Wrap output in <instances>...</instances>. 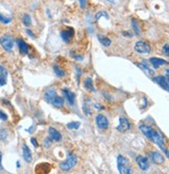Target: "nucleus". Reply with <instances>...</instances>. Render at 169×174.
<instances>
[{
  "mask_svg": "<svg viewBox=\"0 0 169 174\" xmlns=\"http://www.w3.org/2000/svg\"><path fill=\"white\" fill-rule=\"evenodd\" d=\"M23 159L26 163H30L32 161L31 151H30V149L26 145H23Z\"/></svg>",
  "mask_w": 169,
  "mask_h": 174,
  "instance_id": "obj_17",
  "label": "nucleus"
},
{
  "mask_svg": "<svg viewBox=\"0 0 169 174\" xmlns=\"http://www.w3.org/2000/svg\"><path fill=\"white\" fill-rule=\"evenodd\" d=\"M163 52L165 53L166 56H169V46H168V44H166L164 46V48H163Z\"/></svg>",
  "mask_w": 169,
  "mask_h": 174,
  "instance_id": "obj_29",
  "label": "nucleus"
},
{
  "mask_svg": "<svg viewBox=\"0 0 169 174\" xmlns=\"http://www.w3.org/2000/svg\"><path fill=\"white\" fill-rule=\"evenodd\" d=\"M1 159H2V154H1V152H0V170L2 169V165H1Z\"/></svg>",
  "mask_w": 169,
  "mask_h": 174,
  "instance_id": "obj_37",
  "label": "nucleus"
},
{
  "mask_svg": "<svg viewBox=\"0 0 169 174\" xmlns=\"http://www.w3.org/2000/svg\"><path fill=\"white\" fill-rule=\"evenodd\" d=\"M102 16H103V17H105V18H107V19H108V18H109V16H108V14L105 13V12H99V13H97V15L95 16V18H96V19L98 20L99 18H100V17H102Z\"/></svg>",
  "mask_w": 169,
  "mask_h": 174,
  "instance_id": "obj_28",
  "label": "nucleus"
},
{
  "mask_svg": "<svg viewBox=\"0 0 169 174\" xmlns=\"http://www.w3.org/2000/svg\"><path fill=\"white\" fill-rule=\"evenodd\" d=\"M80 126L79 122H70V123L67 124V127L69 129H78V127Z\"/></svg>",
  "mask_w": 169,
  "mask_h": 174,
  "instance_id": "obj_22",
  "label": "nucleus"
},
{
  "mask_svg": "<svg viewBox=\"0 0 169 174\" xmlns=\"http://www.w3.org/2000/svg\"><path fill=\"white\" fill-rule=\"evenodd\" d=\"M76 164H77L76 155L70 153V154H68V157H67L66 161L61 163L60 168H61V170H63V171H69V170L72 169Z\"/></svg>",
  "mask_w": 169,
  "mask_h": 174,
  "instance_id": "obj_2",
  "label": "nucleus"
},
{
  "mask_svg": "<svg viewBox=\"0 0 169 174\" xmlns=\"http://www.w3.org/2000/svg\"><path fill=\"white\" fill-rule=\"evenodd\" d=\"M139 128H140V130L142 132V134H143L147 139H149L150 141H152L154 135L157 134V130H154L151 126L146 125V124H141V125L139 126Z\"/></svg>",
  "mask_w": 169,
  "mask_h": 174,
  "instance_id": "obj_4",
  "label": "nucleus"
},
{
  "mask_svg": "<svg viewBox=\"0 0 169 174\" xmlns=\"http://www.w3.org/2000/svg\"><path fill=\"white\" fill-rule=\"evenodd\" d=\"M73 36H74V30L71 27H68L67 29H63L62 31H61V38H62V40L64 41L65 43L70 42L71 39L73 38Z\"/></svg>",
  "mask_w": 169,
  "mask_h": 174,
  "instance_id": "obj_10",
  "label": "nucleus"
},
{
  "mask_svg": "<svg viewBox=\"0 0 169 174\" xmlns=\"http://www.w3.org/2000/svg\"><path fill=\"white\" fill-rule=\"evenodd\" d=\"M107 1H109V2H111V3H115V2H117L118 0H107Z\"/></svg>",
  "mask_w": 169,
  "mask_h": 174,
  "instance_id": "obj_38",
  "label": "nucleus"
},
{
  "mask_svg": "<svg viewBox=\"0 0 169 174\" xmlns=\"http://www.w3.org/2000/svg\"><path fill=\"white\" fill-rule=\"evenodd\" d=\"M7 138V132L4 128H1L0 129V140L1 141H5Z\"/></svg>",
  "mask_w": 169,
  "mask_h": 174,
  "instance_id": "obj_26",
  "label": "nucleus"
},
{
  "mask_svg": "<svg viewBox=\"0 0 169 174\" xmlns=\"http://www.w3.org/2000/svg\"><path fill=\"white\" fill-rule=\"evenodd\" d=\"M56 96V92L54 89H49L45 92L44 94V99L45 101H47L48 103H52V100L54 99V97Z\"/></svg>",
  "mask_w": 169,
  "mask_h": 174,
  "instance_id": "obj_16",
  "label": "nucleus"
},
{
  "mask_svg": "<svg viewBox=\"0 0 169 174\" xmlns=\"http://www.w3.org/2000/svg\"><path fill=\"white\" fill-rule=\"evenodd\" d=\"M132 26H133V29H134V31H135V34H141V30H140V27L138 26L137 22H136L135 20H133V21H132Z\"/></svg>",
  "mask_w": 169,
  "mask_h": 174,
  "instance_id": "obj_25",
  "label": "nucleus"
},
{
  "mask_svg": "<svg viewBox=\"0 0 169 174\" xmlns=\"http://www.w3.org/2000/svg\"><path fill=\"white\" fill-rule=\"evenodd\" d=\"M148 155H149L150 161L154 164H156V165H162V164H164V161H165L164 156L160 152H158V151H150L148 153Z\"/></svg>",
  "mask_w": 169,
  "mask_h": 174,
  "instance_id": "obj_6",
  "label": "nucleus"
},
{
  "mask_svg": "<svg viewBox=\"0 0 169 174\" xmlns=\"http://www.w3.org/2000/svg\"><path fill=\"white\" fill-rule=\"evenodd\" d=\"M135 50L138 53H149L151 48H150V45L147 42H144V41H138L135 44Z\"/></svg>",
  "mask_w": 169,
  "mask_h": 174,
  "instance_id": "obj_5",
  "label": "nucleus"
},
{
  "mask_svg": "<svg viewBox=\"0 0 169 174\" xmlns=\"http://www.w3.org/2000/svg\"><path fill=\"white\" fill-rule=\"evenodd\" d=\"M0 22H1V23H4V24H9L10 22H11V18H7L0 14Z\"/></svg>",
  "mask_w": 169,
  "mask_h": 174,
  "instance_id": "obj_27",
  "label": "nucleus"
},
{
  "mask_svg": "<svg viewBox=\"0 0 169 174\" xmlns=\"http://www.w3.org/2000/svg\"><path fill=\"white\" fill-rule=\"evenodd\" d=\"M23 23H24V25H26V26H29L30 24H31V18H30V16L28 15V14H25V15L23 16Z\"/></svg>",
  "mask_w": 169,
  "mask_h": 174,
  "instance_id": "obj_23",
  "label": "nucleus"
},
{
  "mask_svg": "<svg viewBox=\"0 0 169 174\" xmlns=\"http://www.w3.org/2000/svg\"><path fill=\"white\" fill-rule=\"evenodd\" d=\"M16 42H17L18 47H19V50H20V52H21V54H27V53H28V49H29L28 45L26 44V43L24 42L22 39H17V40H16Z\"/></svg>",
  "mask_w": 169,
  "mask_h": 174,
  "instance_id": "obj_14",
  "label": "nucleus"
},
{
  "mask_svg": "<svg viewBox=\"0 0 169 174\" xmlns=\"http://www.w3.org/2000/svg\"><path fill=\"white\" fill-rule=\"evenodd\" d=\"M79 1H80L81 9H85V7H86V1H85V0H79Z\"/></svg>",
  "mask_w": 169,
  "mask_h": 174,
  "instance_id": "obj_34",
  "label": "nucleus"
},
{
  "mask_svg": "<svg viewBox=\"0 0 169 174\" xmlns=\"http://www.w3.org/2000/svg\"><path fill=\"white\" fill-rule=\"evenodd\" d=\"M0 119L3 120V121H7V116L2 112V110H0Z\"/></svg>",
  "mask_w": 169,
  "mask_h": 174,
  "instance_id": "obj_32",
  "label": "nucleus"
},
{
  "mask_svg": "<svg viewBox=\"0 0 169 174\" xmlns=\"http://www.w3.org/2000/svg\"><path fill=\"white\" fill-rule=\"evenodd\" d=\"M7 72L1 65H0V87H2L7 83Z\"/></svg>",
  "mask_w": 169,
  "mask_h": 174,
  "instance_id": "obj_18",
  "label": "nucleus"
},
{
  "mask_svg": "<svg viewBox=\"0 0 169 174\" xmlns=\"http://www.w3.org/2000/svg\"><path fill=\"white\" fill-rule=\"evenodd\" d=\"M117 168H118L119 173H121V174L133 173L129 159H125V157L122 156V155H118L117 156Z\"/></svg>",
  "mask_w": 169,
  "mask_h": 174,
  "instance_id": "obj_1",
  "label": "nucleus"
},
{
  "mask_svg": "<svg viewBox=\"0 0 169 174\" xmlns=\"http://www.w3.org/2000/svg\"><path fill=\"white\" fill-rule=\"evenodd\" d=\"M136 162H137V165L139 166V168L143 171L149 169V161H148L147 157L142 156V155H138L136 157Z\"/></svg>",
  "mask_w": 169,
  "mask_h": 174,
  "instance_id": "obj_9",
  "label": "nucleus"
},
{
  "mask_svg": "<svg viewBox=\"0 0 169 174\" xmlns=\"http://www.w3.org/2000/svg\"><path fill=\"white\" fill-rule=\"evenodd\" d=\"M98 40L105 47H109L110 45H111V40H110L109 38H107V37H105V36H100V34H99Z\"/></svg>",
  "mask_w": 169,
  "mask_h": 174,
  "instance_id": "obj_21",
  "label": "nucleus"
},
{
  "mask_svg": "<svg viewBox=\"0 0 169 174\" xmlns=\"http://www.w3.org/2000/svg\"><path fill=\"white\" fill-rule=\"evenodd\" d=\"M56 107H63L64 106V99H63V97H60V96L56 95V97H54V99L52 100V103Z\"/></svg>",
  "mask_w": 169,
  "mask_h": 174,
  "instance_id": "obj_19",
  "label": "nucleus"
},
{
  "mask_svg": "<svg viewBox=\"0 0 169 174\" xmlns=\"http://www.w3.org/2000/svg\"><path fill=\"white\" fill-rule=\"evenodd\" d=\"M154 83H157L159 86H160L162 89H164L165 91H168L169 89V81H168V78H167L166 76H156L154 78Z\"/></svg>",
  "mask_w": 169,
  "mask_h": 174,
  "instance_id": "obj_11",
  "label": "nucleus"
},
{
  "mask_svg": "<svg viewBox=\"0 0 169 174\" xmlns=\"http://www.w3.org/2000/svg\"><path fill=\"white\" fill-rule=\"evenodd\" d=\"M30 141H31L32 145H34V147H38V144H37V141H36V139H34V138H32V139H31V140H30Z\"/></svg>",
  "mask_w": 169,
  "mask_h": 174,
  "instance_id": "obj_35",
  "label": "nucleus"
},
{
  "mask_svg": "<svg viewBox=\"0 0 169 174\" xmlns=\"http://www.w3.org/2000/svg\"><path fill=\"white\" fill-rule=\"evenodd\" d=\"M63 94H64V97H66V99L68 100L70 105H73V104L75 103V94L74 93L69 91L68 89H63Z\"/></svg>",
  "mask_w": 169,
  "mask_h": 174,
  "instance_id": "obj_13",
  "label": "nucleus"
},
{
  "mask_svg": "<svg viewBox=\"0 0 169 174\" xmlns=\"http://www.w3.org/2000/svg\"><path fill=\"white\" fill-rule=\"evenodd\" d=\"M131 128V123H129V121L126 118L124 117H121L119 119V125L116 127V129L118 130V132H127V130Z\"/></svg>",
  "mask_w": 169,
  "mask_h": 174,
  "instance_id": "obj_8",
  "label": "nucleus"
},
{
  "mask_svg": "<svg viewBox=\"0 0 169 174\" xmlns=\"http://www.w3.org/2000/svg\"><path fill=\"white\" fill-rule=\"evenodd\" d=\"M26 32H27V34H29V36H30V37H31V38H34V34H32V32H31V31H30V30H29V29H27V30H26Z\"/></svg>",
  "mask_w": 169,
  "mask_h": 174,
  "instance_id": "obj_36",
  "label": "nucleus"
},
{
  "mask_svg": "<svg viewBox=\"0 0 169 174\" xmlns=\"http://www.w3.org/2000/svg\"><path fill=\"white\" fill-rule=\"evenodd\" d=\"M83 112H85V114H86L87 116H90V115H91L90 110H88V105H87L86 103L83 104Z\"/></svg>",
  "mask_w": 169,
  "mask_h": 174,
  "instance_id": "obj_30",
  "label": "nucleus"
},
{
  "mask_svg": "<svg viewBox=\"0 0 169 174\" xmlns=\"http://www.w3.org/2000/svg\"><path fill=\"white\" fill-rule=\"evenodd\" d=\"M83 85H85V88H86V89L90 90V91H92V92L96 91V90L94 89V86H93L92 79H91L90 77H87V78L83 80Z\"/></svg>",
  "mask_w": 169,
  "mask_h": 174,
  "instance_id": "obj_20",
  "label": "nucleus"
},
{
  "mask_svg": "<svg viewBox=\"0 0 169 174\" xmlns=\"http://www.w3.org/2000/svg\"><path fill=\"white\" fill-rule=\"evenodd\" d=\"M50 139L49 138H46L45 140H44V146L46 147V148H48V147H49V145H50Z\"/></svg>",
  "mask_w": 169,
  "mask_h": 174,
  "instance_id": "obj_33",
  "label": "nucleus"
},
{
  "mask_svg": "<svg viewBox=\"0 0 169 174\" xmlns=\"http://www.w3.org/2000/svg\"><path fill=\"white\" fill-rule=\"evenodd\" d=\"M71 55H72L73 57H74L75 60H77V61H81L83 58V56H81V55H79V54H75L74 52H71Z\"/></svg>",
  "mask_w": 169,
  "mask_h": 174,
  "instance_id": "obj_31",
  "label": "nucleus"
},
{
  "mask_svg": "<svg viewBox=\"0 0 169 174\" xmlns=\"http://www.w3.org/2000/svg\"><path fill=\"white\" fill-rule=\"evenodd\" d=\"M0 44H1L2 48L4 49L5 51L10 52V51H12V49H13L14 39L12 38L11 36H9V34H5V36H2L0 38Z\"/></svg>",
  "mask_w": 169,
  "mask_h": 174,
  "instance_id": "obj_3",
  "label": "nucleus"
},
{
  "mask_svg": "<svg viewBox=\"0 0 169 174\" xmlns=\"http://www.w3.org/2000/svg\"><path fill=\"white\" fill-rule=\"evenodd\" d=\"M95 121H96V125L98 126L100 129H107V128L109 127V120H108V118L105 117V116H103V115H101V114L97 115Z\"/></svg>",
  "mask_w": 169,
  "mask_h": 174,
  "instance_id": "obj_7",
  "label": "nucleus"
},
{
  "mask_svg": "<svg viewBox=\"0 0 169 174\" xmlns=\"http://www.w3.org/2000/svg\"><path fill=\"white\" fill-rule=\"evenodd\" d=\"M48 135H49L48 138H49L51 141H54V142H59V141L62 140V135H61L60 132L53 127L48 128Z\"/></svg>",
  "mask_w": 169,
  "mask_h": 174,
  "instance_id": "obj_12",
  "label": "nucleus"
},
{
  "mask_svg": "<svg viewBox=\"0 0 169 174\" xmlns=\"http://www.w3.org/2000/svg\"><path fill=\"white\" fill-rule=\"evenodd\" d=\"M149 63L154 67V68H159L160 66H165V65L168 64L167 61L159 58V57H151V58H149Z\"/></svg>",
  "mask_w": 169,
  "mask_h": 174,
  "instance_id": "obj_15",
  "label": "nucleus"
},
{
  "mask_svg": "<svg viewBox=\"0 0 169 174\" xmlns=\"http://www.w3.org/2000/svg\"><path fill=\"white\" fill-rule=\"evenodd\" d=\"M53 70H54V72H56V74L58 75L59 77H63V76H65V74H66V73H65L64 71L61 70V69L59 68L58 66H56V65H54V66H53Z\"/></svg>",
  "mask_w": 169,
  "mask_h": 174,
  "instance_id": "obj_24",
  "label": "nucleus"
}]
</instances>
